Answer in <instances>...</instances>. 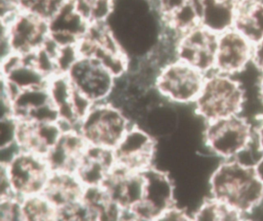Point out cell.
Masks as SVG:
<instances>
[{
  "instance_id": "6da1fadb",
  "label": "cell",
  "mask_w": 263,
  "mask_h": 221,
  "mask_svg": "<svg viewBox=\"0 0 263 221\" xmlns=\"http://www.w3.org/2000/svg\"><path fill=\"white\" fill-rule=\"evenodd\" d=\"M211 196L226 203L245 216L263 204V184L254 165L224 160L209 179Z\"/></svg>"
},
{
  "instance_id": "7a4b0ae2",
  "label": "cell",
  "mask_w": 263,
  "mask_h": 221,
  "mask_svg": "<svg viewBox=\"0 0 263 221\" xmlns=\"http://www.w3.org/2000/svg\"><path fill=\"white\" fill-rule=\"evenodd\" d=\"M245 101L244 89L235 76L214 71L206 75L194 105L195 114L209 122L240 115Z\"/></svg>"
},
{
  "instance_id": "3957f363",
  "label": "cell",
  "mask_w": 263,
  "mask_h": 221,
  "mask_svg": "<svg viewBox=\"0 0 263 221\" xmlns=\"http://www.w3.org/2000/svg\"><path fill=\"white\" fill-rule=\"evenodd\" d=\"M133 124L121 109L104 101L92 106L78 130L88 145L114 150Z\"/></svg>"
},
{
  "instance_id": "277c9868",
  "label": "cell",
  "mask_w": 263,
  "mask_h": 221,
  "mask_svg": "<svg viewBox=\"0 0 263 221\" xmlns=\"http://www.w3.org/2000/svg\"><path fill=\"white\" fill-rule=\"evenodd\" d=\"M204 141L209 150L221 159H235L255 141L254 127L240 115L209 121Z\"/></svg>"
},
{
  "instance_id": "5b68a950",
  "label": "cell",
  "mask_w": 263,
  "mask_h": 221,
  "mask_svg": "<svg viewBox=\"0 0 263 221\" xmlns=\"http://www.w3.org/2000/svg\"><path fill=\"white\" fill-rule=\"evenodd\" d=\"M206 75L179 60L159 71L155 89L163 98L177 104H194L202 89Z\"/></svg>"
},
{
  "instance_id": "8992f818",
  "label": "cell",
  "mask_w": 263,
  "mask_h": 221,
  "mask_svg": "<svg viewBox=\"0 0 263 221\" xmlns=\"http://www.w3.org/2000/svg\"><path fill=\"white\" fill-rule=\"evenodd\" d=\"M5 166L13 194L19 198L41 194L51 170L45 158L21 150Z\"/></svg>"
},
{
  "instance_id": "52a82bcc",
  "label": "cell",
  "mask_w": 263,
  "mask_h": 221,
  "mask_svg": "<svg viewBox=\"0 0 263 221\" xmlns=\"http://www.w3.org/2000/svg\"><path fill=\"white\" fill-rule=\"evenodd\" d=\"M67 75L75 89L95 104L107 101L115 89V75L95 58L80 57Z\"/></svg>"
},
{
  "instance_id": "ba28073f",
  "label": "cell",
  "mask_w": 263,
  "mask_h": 221,
  "mask_svg": "<svg viewBox=\"0 0 263 221\" xmlns=\"http://www.w3.org/2000/svg\"><path fill=\"white\" fill-rule=\"evenodd\" d=\"M217 37L201 26L191 29L177 39L175 58L204 75L214 72Z\"/></svg>"
},
{
  "instance_id": "9c48e42d",
  "label": "cell",
  "mask_w": 263,
  "mask_h": 221,
  "mask_svg": "<svg viewBox=\"0 0 263 221\" xmlns=\"http://www.w3.org/2000/svg\"><path fill=\"white\" fill-rule=\"evenodd\" d=\"M254 46L235 29L217 37L215 72L235 76L252 64Z\"/></svg>"
},
{
  "instance_id": "30bf717a",
  "label": "cell",
  "mask_w": 263,
  "mask_h": 221,
  "mask_svg": "<svg viewBox=\"0 0 263 221\" xmlns=\"http://www.w3.org/2000/svg\"><path fill=\"white\" fill-rule=\"evenodd\" d=\"M156 141L147 130L133 124L126 132L114 151L117 164L133 171L151 167Z\"/></svg>"
},
{
  "instance_id": "8fae6325",
  "label": "cell",
  "mask_w": 263,
  "mask_h": 221,
  "mask_svg": "<svg viewBox=\"0 0 263 221\" xmlns=\"http://www.w3.org/2000/svg\"><path fill=\"white\" fill-rule=\"evenodd\" d=\"M13 52L20 55L32 53L42 47L49 37L48 23L33 14L21 10L7 23Z\"/></svg>"
},
{
  "instance_id": "7c38bea8",
  "label": "cell",
  "mask_w": 263,
  "mask_h": 221,
  "mask_svg": "<svg viewBox=\"0 0 263 221\" xmlns=\"http://www.w3.org/2000/svg\"><path fill=\"white\" fill-rule=\"evenodd\" d=\"M144 172L145 190L141 201L150 220H159L175 204V187L167 172L155 167H147Z\"/></svg>"
},
{
  "instance_id": "4fadbf2b",
  "label": "cell",
  "mask_w": 263,
  "mask_h": 221,
  "mask_svg": "<svg viewBox=\"0 0 263 221\" xmlns=\"http://www.w3.org/2000/svg\"><path fill=\"white\" fill-rule=\"evenodd\" d=\"M240 0H200V26L216 35L235 29Z\"/></svg>"
},
{
  "instance_id": "5bb4252c",
  "label": "cell",
  "mask_w": 263,
  "mask_h": 221,
  "mask_svg": "<svg viewBox=\"0 0 263 221\" xmlns=\"http://www.w3.org/2000/svg\"><path fill=\"white\" fill-rule=\"evenodd\" d=\"M84 187L74 173L51 171L43 194L58 210L81 201Z\"/></svg>"
},
{
  "instance_id": "9a60e30c",
  "label": "cell",
  "mask_w": 263,
  "mask_h": 221,
  "mask_svg": "<svg viewBox=\"0 0 263 221\" xmlns=\"http://www.w3.org/2000/svg\"><path fill=\"white\" fill-rule=\"evenodd\" d=\"M235 29L254 45L263 39V1L240 0Z\"/></svg>"
},
{
  "instance_id": "2e32d148",
  "label": "cell",
  "mask_w": 263,
  "mask_h": 221,
  "mask_svg": "<svg viewBox=\"0 0 263 221\" xmlns=\"http://www.w3.org/2000/svg\"><path fill=\"white\" fill-rule=\"evenodd\" d=\"M193 220L236 221L246 216L216 198H207L192 215Z\"/></svg>"
},
{
  "instance_id": "e0dca14e",
  "label": "cell",
  "mask_w": 263,
  "mask_h": 221,
  "mask_svg": "<svg viewBox=\"0 0 263 221\" xmlns=\"http://www.w3.org/2000/svg\"><path fill=\"white\" fill-rule=\"evenodd\" d=\"M23 220L56 219L57 209L43 193L21 198Z\"/></svg>"
},
{
  "instance_id": "ac0fdd59",
  "label": "cell",
  "mask_w": 263,
  "mask_h": 221,
  "mask_svg": "<svg viewBox=\"0 0 263 221\" xmlns=\"http://www.w3.org/2000/svg\"><path fill=\"white\" fill-rule=\"evenodd\" d=\"M16 128H17V119L13 115L1 118V127H0L1 147H6L16 142Z\"/></svg>"
},
{
  "instance_id": "d6986e66",
  "label": "cell",
  "mask_w": 263,
  "mask_h": 221,
  "mask_svg": "<svg viewBox=\"0 0 263 221\" xmlns=\"http://www.w3.org/2000/svg\"><path fill=\"white\" fill-rule=\"evenodd\" d=\"M161 219H173V220H193L192 215L187 213L184 209L179 208L176 205L171 207Z\"/></svg>"
},
{
  "instance_id": "ffe728a7",
  "label": "cell",
  "mask_w": 263,
  "mask_h": 221,
  "mask_svg": "<svg viewBox=\"0 0 263 221\" xmlns=\"http://www.w3.org/2000/svg\"><path fill=\"white\" fill-rule=\"evenodd\" d=\"M252 64L259 72H263V39L254 46Z\"/></svg>"
},
{
  "instance_id": "44dd1931",
  "label": "cell",
  "mask_w": 263,
  "mask_h": 221,
  "mask_svg": "<svg viewBox=\"0 0 263 221\" xmlns=\"http://www.w3.org/2000/svg\"><path fill=\"white\" fill-rule=\"evenodd\" d=\"M254 132L257 148L263 153V115L258 118V123L254 127Z\"/></svg>"
},
{
  "instance_id": "7402d4cb",
  "label": "cell",
  "mask_w": 263,
  "mask_h": 221,
  "mask_svg": "<svg viewBox=\"0 0 263 221\" xmlns=\"http://www.w3.org/2000/svg\"><path fill=\"white\" fill-rule=\"evenodd\" d=\"M254 167H255L257 175H258L260 181H261L263 184V153L261 158L255 163V164H254Z\"/></svg>"
},
{
  "instance_id": "603a6c76",
  "label": "cell",
  "mask_w": 263,
  "mask_h": 221,
  "mask_svg": "<svg viewBox=\"0 0 263 221\" xmlns=\"http://www.w3.org/2000/svg\"><path fill=\"white\" fill-rule=\"evenodd\" d=\"M258 93H259V97L263 104V72H261L259 81H258Z\"/></svg>"
}]
</instances>
